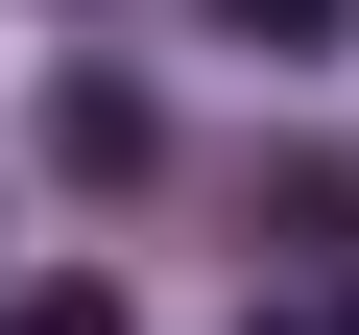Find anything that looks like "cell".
Wrapping results in <instances>:
<instances>
[{
    "label": "cell",
    "instance_id": "6da1fadb",
    "mask_svg": "<svg viewBox=\"0 0 359 335\" xmlns=\"http://www.w3.org/2000/svg\"><path fill=\"white\" fill-rule=\"evenodd\" d=\"M48 168L120 192V168H144V96H120V72H48Z\"/></svg>",
    "mask_w": 359,
    "mask_h": 335
},
{
    "label": "cell",
    "instance_id": "7a4b0ae2",
    "mask_svg": "<svg viewBox=\"0 0 359 335\" xmlns=\"http://www.w3.org/2000/svg\"><path fill=\"white\" fill-rule=\"evenodd\" d=\"M0 335H120V287H0Z\"/></svg>",
    "mask_w": 359,
    "mask_h": 335
},
{
    "label": "cell",
    "instance_id": "3957f363",
    "mask_svg": "<svg viewBox=\"0 0 359 335\" xmlns=\"http://www.w3.org/2000/svg\"><path fill=\"white\" fill-rule=\"evenodd\" d=\"M216 25H240V48H335V0H216Z\"/></svg>",
    "mask_w": 359,
    "mask_h": 335
}]
</instances>
